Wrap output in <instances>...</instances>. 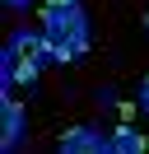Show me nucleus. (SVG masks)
<instances>
[{
	"label": "nucleus",
	"instance_id": "obj_4",
	"mask_svg": "<svg viewBox=\"0 0 149 154\" xmlns=\"http://www.w3.org/2000/svg\"><path fill=\"white\" fill-rule=\"evenodd\" d=\"M0 117H5L0 149H19V140H23V107L9 98V84H0Z\"/></svg>",
	"mask_w": 149,
	"mask_h": 154
},
{
	"label": "nucleus",
	"instance_id": "obj_1",
	"mask_svg": "<svg viewBox=\"0 0 149 154\" xmlns=\"http://www.w3.org/2000/svg\"><path fill=\"white\" fill-rule=\"evenodd\" d=\"M42 38L51 61H79L89 47V10L84 0H47L42 5Z\"/></svg>",
	"mask_w": 149,
	"mask_h": 154
},
{
	"label": "nucleus",
	"instance_id": "obj_3",
	"mask_svg": "<svg viewBox=\"0 0 149 154\" xmlns=\"http://www.w3.org/2000/svg\"><path fill=\"white\" fill-rule=\"evenodd\" d=\"M61 154H107V135L98 126H70L61 135Z\"/></svg>",
	"mask_w": 149,
	"mask_h": 154
},
{
	"label": "nucleus",
	"instance_id": "obj_2",
	"mask_svg": "<svg viewBox=\"0 0 149 154\" xmlns=\"http://www.w3.org/2000/svg\"><path fill=\"white\" fill-rule=\"evenodd\" d=\"M47 61H51L47 38H37L33 28H19L9 38L5 56H0V84H37V75H42Z\"/></svg>",
	"mask_w": 149,
	"mask_h": 154
},
{
	"label": "nucleus",
	"instance_id": "obj_7",
	"mask_svg": "<svg viewBox=\"0 0 149 154\" xmlns=\"http://www.w3.org/2000/svg\"><path fill=\"white\" fill-rule=\"evenodd\" d=\"M9 5H14V10H28V5H33V0H9Z\"/></svg>",
	"mask_w": 149,
	"mask_h": 154
},
{
	"label": "nucleus",
	"instance_id": "obj_8",
	"mask_svg": "<svg viewBox=\"0 0 149 154\" xmlns=\"http://www.w3.org/2000/svg\"><path fill=\"white\" fill-rule=\"evenodd\" d=\"M144 19H149V14H144Z\"/></svg>",
	"mask_w": 149,
	"mask_h": 154
},
{
	"label": "nucleus",
	"instance_id": "obj_6",
	"mask_svg": "<svg viewBox=\"0 0 149 154\" xmlns=\"http://www.w3.org/2000/svg\"><path fill=\"white\" fill-rule=\"evenodd\" d=\"M140 103H144V112H149V75H144V84H140Z\"/></svg>",
	"mask_w": 149,
	"mask_h": 154
},
{
	"label": "nucleus",
	"instance_id": "obj_5",
	"mask_svg": "<svg viewBox=\"0 0 149 154\" xmlns=\"http://www.w3.org/2000/svg\"><path fill=\"white\" fill-rule=\"evenodd\" d=\"M107 154H149V140L135 126H117V131L107 135Z\"/></svg>",
	"mask_w": 149,
	"mask_h": 154
}]
</instances>
